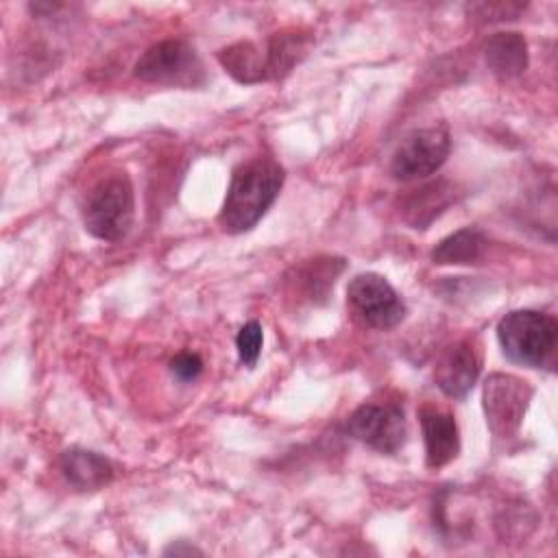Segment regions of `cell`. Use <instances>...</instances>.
Masks as SVG:
<instances>
[{"mask_svg":"<svg viewBox=\"0 0 558 558\" xmlns=\"http://www.w3.org/2000/svg\"><path fill=\"white\" fill-rule=\"evenodd\" d=\"M192 554L201 556L203 551L198 547H194V545H187L185 541H177V543H172L170 547L163 549V556H192Z\"/></svg>","mask_w":558,"mask_h":558,"instance_id":"ffe728a7","label":"cell"},{"mask_svg":"<svg viewBox=\"0 0 558 558\" xmlns=\"http://www.w3.org/2000/svg\"><path fill=\"white\" fill-rule=\"evenodd\" d=\"M418 421L425 440V462L429 469H440L456 460L460 451V432L451 412L436 405H423Z\"/></svg>","mask_w":558,"mask_h":558,"instance_id":"8fae6325","label":"cell"},{"mask_svg":"<svg viewBox=\"0 0 558 558\" xmlns=\"http://www.w3.org/2000/svg\"><path fill=\"white\" fill-rule=\"evenodd\" d=\"M286 172L272 157H253L242 161L233 172L218 214L227 233L251 231L270 209L283 185Z\"/></svg>","mask_w":558,"mask_h":558,"instance_id":"6da1fadb","label":"cell"},{"mask_svg":"<svg viewBox=\"0 0 558 558\" xmlns=\"http://www.w3.org/2000/svg\"><path fill=\"white\" fill-rule=\"evenodd\" d=\"M347 305L351 314L371 329H392L405 318V303L386 277L360 272L347 286Z\"/></svg>","mask_w":558,"mask_h":558,"instance_id":"5b68a950","label":"cell"},{"mask_svg":"<svg viewBox=\"0 0 558 558\" xmlns=\"http://www.w3.org/2000/svg\"><path fill=\"white\" fill-rule=\"evenodd\" d=\"M532 395V386L510 373H493L484 381L482 405L495 440H510L519 434Z\"/></svg>","mask_w":558,"mask_h":558,"instance_id":"277c9868","label":"cell"},{"mask_svg":"<svg viewBox=\"0 0 558 558\" xmlns=\"http://www.w3.org/2000/svg\"><path fill=\"white\" fill-rule=\"evenodd\" d=\"M344 270V259L340 257H314L299 266H292L286 275V292L296 303L325 305L338 275Z\"/></svg>","mask_w":558,"mask_h":558,"instance_id":"9c48e42d","label":"cell"},{"mask_svg":"<svg viewBox=\"0 0 558 558\" xmlns=\"http://www.w3.org/2000/svg\"><path fill=\"white\" fill-rule=\"evenodd\" d=\"M451 137L445 124L410 131L392 153L390 174L397 181H416L434 174L447 161Z\"/></svg>","mask_w":558,"mask_h":558,"instance_id":"8992f818","label":"cell"},{"mask_svg":"<svg viewBox=\"0 0 558 558\" xmlns=\"http://www.w3.org/2000/svg\"><path fill=\"white\" fill-rule=\"evenodd\" d=\"M312 35L305 31H281L275 33L264 46V63H266V78H281L286 76L310 50Z\"/></svg>","mask_w":558,"mask_h":558,"instance_id":"5bb4252c","label":"cell"},{"mask_svg":"<svg viewBox=\"0 0 558 558\" xmlns=\"http://www.w3.org/2000/svg\"><path fill=\"white\" fill-rule=\"evenodd\" d=\"M497 340L510 362L530 368L549 366L556 353L558 323L545 312L514 310L497 323Z\"/></svg>","mask_w":558,"mask_h":558,"instance_id":"7a4b0ae2","label":"cell"},{"mask_svg":"<svg viewBox=\"0 0 558 558\" xmlns=\"http://www.w3.org/2000/svg\"><path fill=\"white\" fill-rule=\"evenodd\" d=\"M262 342H264V333H262V325L257 320H248L246 325L240 327L238 336H235V349H238V357L244 366L253 368L259 360L262 353Z\"/></svg>","mask_w":558,"mask_h":558,"instance_id":"ac0fdd59","label":"cell"},{"mask_svg":"<svg viewBox=\"0 0 558 558\" xmlns=\"http://www.w3.org/2000/svg\"><path fill=\"white\" fill-rule=\"evenodd\" d=\"M218 61L238 83L253 85L268 81L266 78V63H264V50L255 46L248 39H240L231 46H225L218 50Z\"/></svg>","mask_w":558,"mask_h":558,"instance_id":"2e32d148","label":"cell"},{"mask_svg":"<svg viewBox=\"0 0 558 558\" xmlns=\"http://www.w3.org/2000/svg\"><path fill=\"white\" fill-rule=\"evenodd\" d=\"M355 440L379 453H397L405 442V414L395 403H364L347 421Z\"/></svg>","mask_w":558,"mask_h":558,"instance_id":"ba28073f","label":"cell"},{"mask_svg":"<svg viewBox=\"0 0 558 558\" xmlns=\"http://www.w3.org/2000/svg\"><path fill=\"white\" fill-rule=\"evenodd\" d=\"M486 246V238L482 231L473 227H464L453 231L451 235L442 238L432 248V262L440 266H456V264H475Z\"/></svg>","mask_w":558,"mask_h":558,"instance_id":"e0dca14e","label":"cell"},{"mask_svg":"<svg viewBox=\"0 0 558 558\" xmlns=\"http://www.w3.org/2000/svg\"><path fill=\"white\" fill-rule=\"evenodd\" d=\"M488 70L508 81L525 72L527 68V44L521 33H497L486 41L484 48Z\"/></svg>","mask_w":558,"mask_h":558,"instance_id":"9a60e30c","label":"cell"},{"mask_svg":"<svg viewBox=\"0 0 558 558\" xmlns=\"http://www.w3.org/2000/svg\"><path fill=\"white\" fill-rule=\"evenodd\" d=\"M133 74L146 83L190 87L203 81V65L185 39H163L137 59Z\"/></svg>","mask_w":558,"mask_h":558,"instance_id":"52a82bcc","label":"cell"},{"mask_svg":"<svg viewBox=\"0 0 558 558\" xmlns=\"http://www.w3.org/2000/svg\"><path fill=\"white\" fill-rule=\"evenodd\" d=\"M451 201L453 187L447 181H434L412 190L401 203V214L412 229H427L451 205Z\"/></svg>","mask_w":558,"mask_h":558,"instance_id":"4fadbf2b","label":"cell"},{"mask_svg":"<svg viewBox=\"0 0 558 558\" xmlns=\"http://www.w3.org/2000/svg\"><path fill=\"white\" fill-rule=\"evenodd\" d=\"M135 198L133 185L124 172L98 179L83 203V225L98 240L116 242L126 235L133 225Z\"/></svg>","mask_w":558,"mask_h":558,"instance_id":"3957f363","label":"cell"},{"mask_svg":"<svg viewBox=\"0 0 558 558\" xmlns=\"http://www.w3.org/2000/svg\"><path fill=\"white\" fill-rule=\"evenodd\" d=\"M170 373L179 381H194L203 373V360L198 353L181 351L170 360Z\"/></svg>","mask_w":558,"mask_h":558,"instance_id":"d6986e66","label":"cell"},{"mask_svg":"<svg viewBox=\"0 0 558 558\" xmlns=\"http://www.w3.org/2000/svg\"><path fill=\"white\" fill-rule=\"evenodd\" d=\"M482 368L480 351L471 340H458L442 351L434 366L436 386L451 399H464Z\"/></svg>","mask_w":558,"mask_h":558,"instance_id":"30bf717a","label":"cell"},{"mask_svg":"<svg viewBox=\"0 0 558 558\" xmlns=\"http://www.w3.org/2000/svg\"><path fill=\"white\" fill-rule=\"evenodd\" d=\"M59 464L68 484L76 490H98L113 480V464L89 449H68Z\"/></svg>","mask_w":558,"mask_h":558,"instance_id":"7c38bea8","label":"cell"}]
</instances>
